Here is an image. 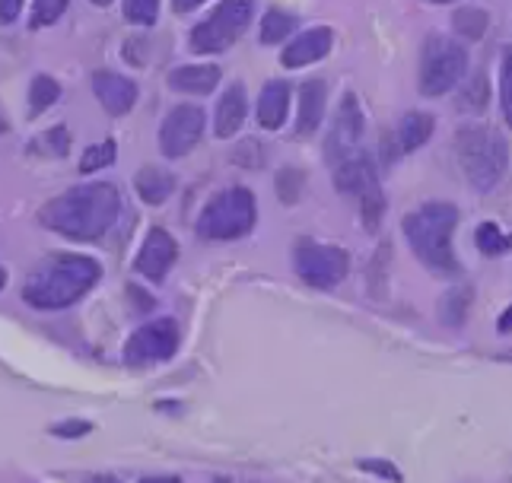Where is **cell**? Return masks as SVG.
<instances>
[{
	"mask_svg": "<svg viewBox=\"0 0 512 483\" xmlns=\"http://www.w3.org/2000/svg\"><path fill=\"white\" fill-rule=\"evenodd\" d=\"M121 198L118 188L109 182L80 185L58 194L39 210V223L51 232L74 242H96L109 232L118 220Z\"/></svg>",
	"mask_w": 512,
	"mask_h": 483,
	"instance_id": "cell-1",
	"label": "cell"
},
{
	"mask_svg": "<svg viewBox=\"0 0 512 483\" xmlns=\"http://www.w3.org/2000/svg\"><path fill=\"white\" fill-rule=\"evenodd\" d=\"M99 277H102V267L90 255H74V252L51 255L39 271L26 280L23 299L32 309L58 312L80 302L99 283Z\"/></svg>",
	"mask_w": 512,
	"mask_h": 483,
	"instance_id": "cell-2",
	"label": "cell"
},
{
	"mask_svg": "<svg viewBox=\"0 0 512 483\" xmlns=\"http://www.w3.org/2000/svg\"><path fill=\"white\" fill-rule=\"evenodd\" d=\"M458 226V210L446 201H430L420 210L404 217V236L411 252L423 267H430L439 277H458L462 264L452 252V232Z\"/></svg>",
	"mask_w": 512,
	"mask_h": 483,
	"instance_id": "cell-3",
	"label": "cell"
},
{
	"mask_svg": "<svg viewBox=\"0 0 512 483\" xmlns=\"http://www.w3.org/2000/svg\"><path fill=\"white\" fill-rule=\"evenodd\" d=\"M455 159L471 188L487 194L503 182L509 166V147L500 131L484 128V124H471V128H462L455 134Z\"/></svg>",
	"mask_w": 512,
	"mask_h": 483,
	"instance_id": "cell-4",
	"label": "cell"
},
{
	"mask_svg": "<svg viewBox=\"0 0 512 483\" xmlns=\"http://www.w3.org/2000/svg\"><path fill=\"white\" fill-rule=\"evenodd\" d=\"M258 220V207L249 188H226L210 198L198 217V236L207 242H236L249 236Z\"/></svg>",
	"mask_w": 512,
	"mask_h": 483,
	"instance_id": "cell-5",
	"label": "cell"
},
{
	"mask_svg": "<svg viewBox=\"0 0 512 483\" xmlns=\"http://www.w3.org/2000/svg\"><path fill=\"white\" fill-rule=\"evenodd\" d=\"M334 188L347 198H357L360 213H363V226L369 232H376L382 223V213H385V198H382V185H379V175L373 159L366 153H353L347 159H341L334 166Z\"/></svg>",
	"mask_w": 512,
	"mask_h": 483,
	"instance_id": "cell-6",
	"label": "cell"
},
{
	"mask_svg": "<svg viewBox=\"0 0 512 483\" xmlns=\"http://www.w3.org/2000/svg\"><path fill=\"white\" fill-rule=\"evenodd\" d=\"M255 16V0H220L217 10L204 23L191 29V48L198 55H217L239 42Z\"/></svg>",
	"mask_w": 512,
	"mask_h": 483,
	"instance_id": "cell-7",
	"label": "cell"
},
{
	"mask_svg": "<svg viewBox=\"0 0 512 483\" xmlns=\"http://www.w3.org/2000/svg\"><path fill=\"white\" fill-rule=\"evenodd\" d=\"M465 67H468V51L462 45L443 39V35H430L420 51V93L446 96L465 77Z\"/></svg>",
	"mask_w": 512,
	"mask_h": 483,
	"instance_id": "cell-8",
	"label": "cell"
},
{
	"mask_svg": "<svg viewBox=\"0 0 512 483\" xmlns=\"http://www.w3.org/2000/svg\"><path fill=\"white\" fill-rule=\"evenodd\" d=\"M179 350V325L172 318H156L140 325L125 344V366L147 369L156 363H166Z\"/></svg>",
	"mask_w": 512,
	"mask_h": 483,
	"instance_id": "cell-9",
	"label": "cell"
},
{
	"mask_svg": "<svg viewBox=\"0 0 512 483\" xmlns=\"http://www.w3.org/2000/svg\"><path fill=\"white\" fill-rule=\"evenodd\" d=\"M293 267L315 290H334L344 277L350 258L338 245H319V242H299L293 252Z\"/></svg>",
	"mask_w": 512,
	"mask_h": 483,
	"instance_id": "cell-10",
	"label": "cell"
},
{
	"mask_svg": "<svg viewBox=\"0 0 512 483\" xmlns=\"http://www.w3.org/2000/svg\"><path fill=\"white\" fill-rule=\"evenodd\" d=\"M204 112L198 105H175L160 124V150L169 159H182L201 143Z\"/></svg>",
	"mask_w": 512,
	"mask_h": 483,
	"instance_id": "cell-11",
	"label": "cell"
},
{
	"mask_svg": "<svg viewBox=\"0 0 512 483\" xmlns=\"http://www.w3.org/2000/svg\"><path fill=\"white\" fill-rule=\"evenodd\" d=\"M360 140H363V112H360V102L353 93L344 96L338 115H334V124L328 131V143H325V153L334 166L341 163V159L360 153Z\"/></svg>",
	"mask_w": 512,
	"mask_h": 483,
	"instance_id": "cell-12",
	"label": "cell"
},
{
	"mask_svg": "<svg viewBox=\"0 0 512 483\" xmlns=\"http://www.w3.org/2000/svg\"><path fill=\"white\" fill-rule=\"evenodd\" d=\"M175 258H179V245H175V239L169 236L166 229L153 226V229L147 232L144 245H140L137 258H134V271H137L140 277L153 280V283H163L166 274L172 271Z\"/></svg>",
	"mask_w": 512,
	"mask_h": 483,
	"instance_id": "cell-13",
	"label": "cell"
},
{
	"mask_svg": "<svg viewBox=\"0 0 512 483\" xmlns=\"http://www.w3.org/2000/svg\"><path fill=\"white\" fill-rule=\"evenodd\" d=\"M93 93L99 99V105L112 118H121L134 109L137 102V83L115 74V70H96L93 74Z\"/></svg>",
	"mask_w": 512,
	"mask_h": 483,
	"instance_id": "cell-14",
	"label": "cell"
},
{
	"mask_svg": "<svg viewBox=\"0 0 512 483\" xmlns=\"http://www.w3.org/2000/svg\"><path fill=\"white\" fill-rule=\"evenodd\" d=\"M334 45V32L328 26H315V29H306L299 32L296 39L284 48V55H280V64L284 67H306V64H315L322 61Z\"/></svg>",
	"mask_w": 512,
	"mask_h": 483,
	"instance_id": "cell-15",
	"label": "cell"
},
{
	"mask_svg": "<svg viewBox=\"0 0 512 483\" xmlns=\"http://www.w3.org/2000/svg\"><path fill=\"white\" fill-rule=\"evenodd\" d=\"M325 102H328V86L322 80H306L299 86V112H296V134L309 137L319 131L325 118Z\"/></svg>",
	"mask_w": 512,
	"mask_h": 483,
	"instance_id": "cell-16",
	"label": "cell"
},
{
	"mask_svg": "<svg viewBox=\"0 0 512 483\" xmlns=\"http://www.w3.org/2000/svg\"><path fill=\"white\" fill-rule=\"evenodd\" d=\"M245 112H249V102H245V86L242 83H233L220 96L217 102V115H214V134L220 140H229L242 131V121H245Z\"/></svg>",
	"mask_w": 512,
	"mask_h": 483,
	"instance_id": "cell-17",
	"label": "cell"
},
{
	"mask_svg": "<svg viewBox=\"0 0 512 483\" xmlns=\"http://www.w3.org/2000/svg\"><path fill=\"white\" fill-rule=\"evenodd\" d=\"M290 83L284 80H271L264 83L261 89V99H258V124L264 131H277L284 128L287 112H290Z\"/></svg>",
	"mask_w": 512,
	"mask_h": 483,
	"instance_id": "cell-18",
	"label": "cell"
},
{
	"mask_svg": "<svg viewBox=\"0 0 512 483\" xmlns=\"http://www.w3.org/2000/svg\"><path fill=\"white\" fill-rule=\"evenodd\" d=\"M220 77H223L220 67H214V64H185V67H175L169 74V86L175 89V93L207 96L217 89Z\"/></svg>",
	"mask_w": 512,
	"mask_h": 483,
	"instance_id": "cell-19",
	"label": "cell"
},
{
	"mask_svg": "<svg viewBox=\"0 0 512 483\" xmlns=\"http://www.w3.org/2000/svg\"><path fill=\"white\" fill-rule=\"evenodd\" d=\"M433 128H436L433 115H427V112H408V115L401 118L398 134H395V156L420 150L423 143L433 137Z\"/></svg>",
	"mask_w": 512,
	"mask_h": 483,
	"instance_id": "cell-20",
	"label": "cell"
},
{
	"mask_svg": "<svg viewBox=\"0 0 512 483\" xmlns=\"http://www.w3.org/2000/svg\"><path fill=\"white\" fill-rule=\"evenodd\" d=\"M134 188L140 194V201L150 204V207H160L169 201V194L175 191V178L166 169H156V166H144L134 175Z\"/></svg>",
	"mask_w": 512,
	"mask_h": 483,
	"instance_id": "cell-21",
	"label": "cell"
},
{
	"mask_svg": "<svg viewBox=\"0 0 512 483\" xmlns=\"http://www.w3.org/2000/svg\"><path fill=\"white\" fill-rule=\"evenodd\" d=\"M293 29H296V16L293 13H287V10H268V16L261 20V42L264 45L287 42Z\"/></svg>",
	"mask_w": 512,
	"mask_h": 483,
	"instance_id": "cell-22",
	"label": "cell"
},
{
	"mask_svg": "<svg viewBox=\"0 0 512 483\" xmlns=\"http://www.w3.org/2000/svg\"><path fill=\"white\" fill-rule=\"evenodd\" d=\"M61 99V86L51 80V77H45V74H39L32 80V86H29V112L32 115H42L45 109H51Z\"/></svg>",
	"mask_w": 512,
	"mask_h": 483,
	"instance_id": "cell-23",
	"label": "cell"
},
{
	"mask_svg": "<svg viewBox=\"0 0 512 483\" xmlns=\"http://www.w3.org/2000/svg\"><path fill=\"white\" fill-rule=\"evenodd\" d=\"M474 242H478V248L487 258L506 255L509 248H512V236H506V232L497 223H481L478 232H474Z\"/></svg>",
	"mask_w": 512,
	"mask_h": 483,
	"instance_id": "cell-24",
	"label": "cell"
},
{
	"mask_svg": "<svg viewBox=\"0 0 512 483\" xmlns=\"http://www.w3.org/2000/svg\"><path fill=\"white\" fill-rule=\"evenodd\" d=\"M452 26H455L458 35H462V39L478 42L481 35L487 32V13L478 10V7H465V10H458V13L452 16Z\"/></svg>",
	"mask_w": 512,
	"mask_h": 483,
	"instance_id": "cell-25",
	"label": "cell"
},
{
	"mask_svg": "<svg viewBox=\"0 0 512 483\" xmlns=\"http://www.w3.org/2000/svg\"><path fill=\"white\" fill-rule=\"evenodd\" d=\"M115 159H118V143L109 137V140H102V143H93V147L83 153L80 172L90 175V172H99V169H109Z\"/></svg>",
	"mask_w": 512,
	"mask_h": 483,
	"instance_id": "cell-26",
	"label": "cell"
},
{
	"mask_svg": "<svg viewBox=\"0 0 512 483\" xmlns=\"http://www.w3.org/2000/svg\"><path fill=\"white\" fill-rule=\"evenodd\" d=\"M468 306H471V290H468V286H462V290H452V293H446L443 306H439V315H443L446 325L458 328V325H462V321H465V312H468Z\"/></svg>",
	"mask_w": 512,
	"mask_h": 483,
	"instance_id": "cell-27",
	"label": "cell"
},
{
	"mask_svg": "<svg viewBox=\"0 0 512 483\" xmlns=\"http://www.w3.org/2000/svg\"><path fill=\"white\" fill-rule=\"evenodd\" d=\"M67 4H70V0H35V4H32V20H29V26H32V29L55 26V23L61 20V16H64Z\"/></svg>",
	"mask_w": 512,
	"mask_h": 483,
	"instance_id": "cell-28",
	"label": "cell"
},
{
	"mask_svg": "<svg viewBox=\"0 0 512 483\" xmlns=\"http://www.w3.org/2000/svg\"><path fill=\"white\" fill-rule=\"evenodd\" d=\"M125 20L134 26H153L160 20V0H125Z\"/></svg>",
	"mask_w": 512,
	"mask_h": 483,
	"instance_id": "cell-29",
	"label": "cell"
},
{
	"mask_svg": "<svg viewBox=\"0 0 512 483\" xmlns=\"http://www.w3.org/2000/svg\"><path fill=\"white\" fill-rule=\"evenodd\" d=\"M35 147L32 150H39V153H48V156H67V150H70V134H67V128H51V131H45L39 140H32Z\"/></svg>",
	"mask_w": 512,
	"mask_h": 483,
	"instance_id": "cell-30",
	"label": "cell"
},
{
	"mask_svg": "<svg viewBox=\"0 0 512 483\" xmlns=\"http://www.w3.org/2000/svg\"><path fill=\"white\" fill-rule=\"evenodd\" d=\"M299 191H303V172L299 169H280L277 175V194L284 204H296L299 201Z\"/></svg>",
	"mask_w": 512,
	"mask_h": 483,
	"instance_id": "cell-31",
	"label": "cell"
},
{
	"mask_svg": "<svg viewBox=\"0 0 512 483\" xmlns=\"http://www.w3.org/2000/svg\"><path fill=\"white\" fill-rule=\"evenodd\" d=\"M500 105H503V118L512 128V51H506L503 70H500Z\"/></svg>",
	"mask_w": 512,
	"mask_h": 483,
	"instance_id": "cell-32",
	"label": "cell"
},
{
	"mask_svg": "<svg viewBox=\"0 0 512 483\" xmlns=\"http://www.w3.org/2000/svg\"><path fill=\"white\" fill-rule=\"evenodd\" d=\"M487 105V80L484 77H474L465 89L462 96V109H471V112H481Z\"/></svg>",
	"mask_w": 512,
	"mask_h": 483,
	"instance_id": "cell-33",
	"label": "cell"
},
{
	"mask_svg": "<svg viewBox=\"0 0 512 483\" xmlns=\"http://www.w3.org/2000/svg\"><path fill=\"white\" fill-rule=\"evenodd\" d=\"M90 429H93V423H86V420H64L58 426H51V433L61 436V439H80V436L90 433Z\"/></svg>",
	"mask_w": 512,
	"mask_h": 483,
	"instance_id": "cell-34",
	"label": "cell"
},
{
	"mask_svg": "<svg viewBox=\"0 0 512 483\" xmlns=\"http://www.w3.org/2000/svg\"><path fill=\"white\" fill-rule=\"evenodd\" d=\"M363 471H373L376 477H385V480H401V471L395 468V464L388 461H360Z\"/></svg>",
	"mask_w": 512,
	"mask_h": 483,
	"instance_id": "cell-35",
	"label": "cell"
},
{
	"mask_svg": "<svg viewBox=\"0 0 512 483\" xmlns=\"http://www.w3.org/2000/svg\"><path fill=\"white\" fill-rule=\"evenodd\" d=\"M26 0H0V23H13Z\"/></svg>",
	"mask_w": 512,
	"mask_h": 483,
	"instance_id": "cell-36",
	"label": "cell"
},
{
	"mask_svg": "<svg viewBox=\"0 0 512 483\" xmlns=\"http://www.w3.org/2000/svg\"><path fill=\"white\" fill-rule=\"evenodd\" d=\"M201 4H207V0H172V10L175 13H191V10H198Z\"/></svg>",
	"mask_w": 512,
	"mask_h": 483,
	"instance_id": "cell-37",
	"label": "cell"
},
{
	"mask_svg": "<svg viewBox=\"0 0 512 483\" xmlns=\"http://www.w3.org/2000/svg\"><path fill=\"white\" fill-rule=\"evenodd\" d=\"M500 331H512V306L500 315Z\"/></svg>",
	"mask_w": 512,
	"mask_h": 483,
	"instance_id": "cell-38",
	"label": "cell"
},
{
	"mask_svg": "<svg viewBox=\"0 0 512 483\" xmlns=\"http://www.w3.org/2000/svg\"><path fill=\"white\" fill-rule=\"evenodd\" d=\"M4 286H7V271L0 267V293H4Z\"/></svg>",
	"mask_w": 512,
	"mask_h": 483,
	"instance_id": "cell-39",
	"label": "cell"
},
{
	"mask_svg": "<svg viewBox=\"0 0 512 483\" xmlns=\"http://www.w3.org/2000/svg\"><path fill=\"white\" fill-rule=\"evenodd\" d=\"M90 4H96V7H109L112 0H90Z\"/></svg>",
	"mask_w": 512,
	"mask_h": 483,
	"instance_id": "cell-40",
	"label": "cell"
},
{
	"mask_svg": "<svg viewBox=\"0 0 512 483\" xmlns=\"http://www.w3.org/2000/svg\"><path fill=\"white\" fill-rule=\"evenodd\" d=\"M7 131V118L4 115H0V134H4Z\"/></svg>",
	"mask_w": 512,
	"mask_h": 483,
	"instance_id": "cell-41",
	"label": "cell"
},
{
	"mask_svg": "<svg viewBox=\"0 0 512 483\" xmlns=\"http://www.w3.org/2000/svg\"><path fill=\"white\" fill-rule=\"evenodd\" d=\"M430 4H452V0H430Z\"/></svg>",
	"mask_w": 512,
	"mask_h": 483,
	"instance_id": "cell-42",
	"label": "cell"
}]
</instances>
